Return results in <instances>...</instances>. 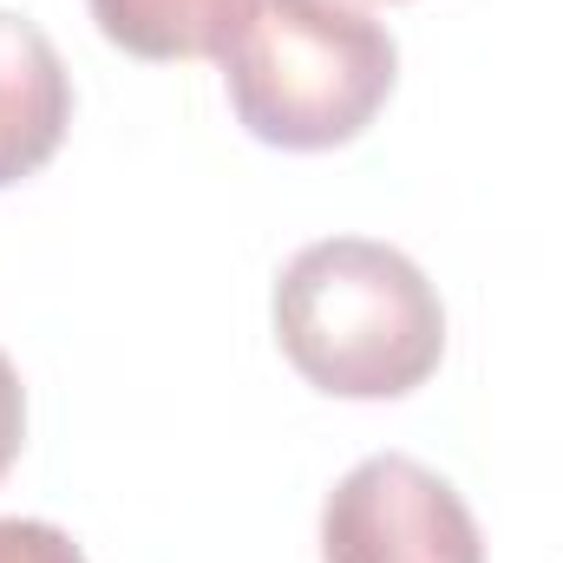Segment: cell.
<instances>
[{
  "instance_id": "cell-1",
  "label": "cell",
  "mask_w": 563,
  "mask_h": 563,
  "mask_svg": "<svg viewBox=\"0 0 563 563\" xmlns=\"http://www.w3.org/2000/svg\"><path fill=\"white\" fill-rule=\"evenodd\" d=\"M276 341L328 400H407L445 361V301L426 269L374 236H321L276 276Z\"/></svg>"
},
{
  "instance_id": "cell-2",
  "label": "cell",
  "mask_w": 563,
  "mask_h": 563,
  "mask_svg": "<svg viewBox=\"0 0 563 563\" xmlns=\"http://www.w3.org/2000/svg\"><path fill=\"white\" fill-rule=\"evenodd\" d=\"M217 66L236 125L256 144L334 151L361 139L394 99L400 46L347 0H256Z\"/></svg>"
},
{
  "instance_id": "cell-3",
  "label": "cell",
  "mask_w": 563,
  "mask_h": 563,
  "mask_svg": "<svg viewBox=\"0 0 563 563\" xmlns=\"http://www.w3.org/2000/svg\"><path fill=\"white\" fill-rule=\"evenodd\" d=\"M321 563H485V538L432 465L374 452L321 505Z\"/></svg>"
},
{
  "instance_id": "cell-4",
  "label": "cell",
  "mask_w": 563,
  "mask_h": 563,
  "mask_svg": "<svg viewBox=\"0 0 563 563\" xmlns=\"http://www.w3.org/2000/svg\"><path fill=\"white\" fill-rule=\"evenodd\" d=\"M66 125H73V73L59 46L33 20L0 13V190L46 170L66 144Z\"/></svg>"
},
{
  "instance_id": "cell-5",
  "label": "cell",
  "mask_w": 563,
  "mask_h": 563,
  "mask_svg": "<svg viewBox=\"0 0 563 563\" xmlns=\"http://www.w3.org/2000/svg\"><path fill=\"white\" fill-rule=\"evenodd\" d=\"M99 33L132 59H223L256 0H86Z\"/></svg>"
},
{
  "instance_id": "cell-6",
  "label": "cell",
  "mask_w": 563,
  "mask_h": 563,
  "mask_svg": "<svg viewBox=\"0 0 563 563\" xmlns=\"http://www.w3.org/2000/svg\"><path fill=\"white\" fill-rule=\"evenodd\" d=\"M0 563H86V551L46 518H0Z\"/></svg>"
},
{
  "instance_id": "cell-7",
  "label": "cell",
  "mask_w": 563,
  "mask_h": 563,
  "mask_svg": "<svg viewBox=\"0 0 563 563\" xmlns=\"http://www.w3.org/2000/svg\"><path fill=\"white\" fill-rule=\"evenodd\" d=\"M20 445H26V387H20V374H13V361L0 354V478L13 472V459H20Z\"/></svg>"
}]
</instances>
